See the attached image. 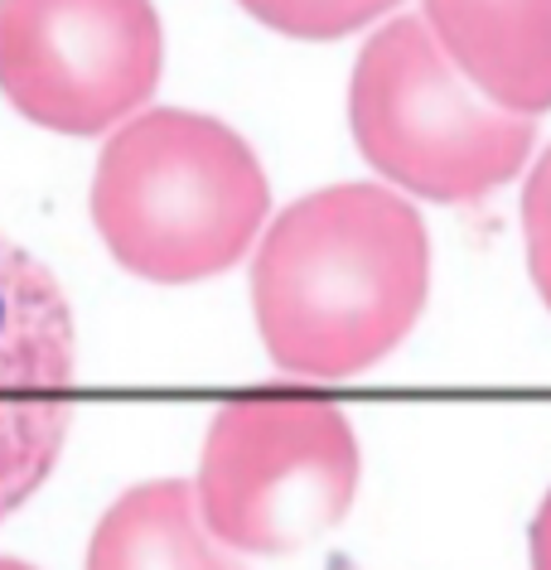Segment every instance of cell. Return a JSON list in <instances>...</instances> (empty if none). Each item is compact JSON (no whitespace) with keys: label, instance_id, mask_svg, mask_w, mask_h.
<instances>
[{"label":"cell","instance_id":"8","mask_svg":"<svg viewBox=\"0 0 551 570\" xmlns=\"http://www.w3.org/2000/svg\"><path fill=\"white\" fill-rule=\"evenodd\" d=\"M88 570H243L223 556L199 518L194 483L155 479L121 493L97 522Z\"/></svg>","mask_w":551,"mask_h":570},{"label":"cell","instance_id":"2","mask_svg":"<svg viewBox=\"0 0 551 570\" xmlns=\"http://www.w3.org/2000/svg\"><path fill=\"white\" fill-rule=\"evenodd\" d=\"M266 175L237 131L199 111H146L111 136L92 179L107 252L146 281L184 285L243 262L266 223Z\"/></svg>","mask_w":551,"mask_h":570},{"label":"cell","instance_id":"7","mask_svg":"<svg viewBox=\"0 0 551 570\" xmlns=\"http://www.w3.org/2000/svg\"><path fill=\"white\" fill-rule=\"evenodd\" d=\"M426 30L493 107H551V0H426Z\"/></svg>","mask_w":551,"mask_h":570},{"label":"cell","instance_id":"10","mask_svg":"<svg viewBox=\"0 0 551 570\" xmlns=\"http://www.w3.org/2000/svg\"><path fill=\"white\" fill-rule=\"evenodd\" d=\"M522 227H528L532 281H537V291H542V301L551 309V150L542 155V165L532 169L528 189H522Z\"/></svg>","mask_w":551,"mask_h":570},{"label":"cell","instance_id":"3","mask_svg":"<svg viewBox=\"0 0 551 570\" xmlns=\"http://www.w3.org/2000/svg\"><path fill=\"white\" fill-rule=\"evenodd\" d=\"M358 150L392 184L441 204H470L522 169L532 117L493 107L431 39L426 20L383 24L358 53L348 88Z\"/></svg>","mask_w":551,"mask_h":570},{"label":"cell","instance_id":"9","mask_svg":"<svg viewBox=\"0 0 551 570\" xmlns=\"http://www.w3.org/2000/svg\"><path fill=\"white\" fill-rule=\"evenodd\" d=\"M247 16L272 24L276 35L291 39H338L353 35L377 16H387L397 0H237Z\"/></svg>","mask_w":551,"mask_h":570},{"label":"cell","instance_id":"12","mask_svg":"<svg viewBox=\"0 0 551 570\" xmlns=\"http://www.w3.org/2000/svg\"><path fill=\"white\" fill-rule=\"evenodd\" d=\"M0 570H35V566H24V561H10V556H0Z\"/></svg>","mask_w":551,"mask_h":570},{"label":"cell","instance_id":"4","mask_svg":"<svg viewBox=\"0 0 551 570\" xmlns=\"http://www.w3.org/2000/svg\"><path fill=\"white\" fill-rule=\"evenodd\" d=\"M358 440L315 392H247L214 416L199 460V518L233 551H295L344 518Z\"/></svg>","mask_w":551,"mask_h":570},{"label":"cell","instance_id":"5","mask_svg":"<svg viewBox=\"0 0 551 570\" xmlns=\"http://www.w3.org/2000/svg\"><path fill=\"white\" fill-rule=\"evenodd\" d=\"M150 0H0V92L24 121L97 136L160 82Z\"/></svg>","mask_w":551,"mask_h":570},{"label":"cell","instance_id":"11","mask_svg":"<svg viewBox=\"0 0 551 570\" xmlns=\"http://www.w3.org/2000/svg\"><path fill=\"white\" fill-rule=\"evenodd\" d=\"M532 570H551V493L532 518Z\"/></svg>","mask_w":551,"mask_h":570},{"label":"cell","instance_id":"1","mask_svg":"<svg viewBox=\"0 0 551 570\" xmlns=\"http://www.w3.org/2000/svg\"><path fill=\"white\" fill-rule=\"evenodd\" d=\"M431 285V242L392 189L334 184L291 204L252 266L257 330L276 367L348 377L412 334Z\"/></svg>","mask_w":551,"mask_h":570},{"label":"cell","instance_id":"6","mask_svg":"<svg viewBox=\"0 0 551 570\" xmlns=\"http://www.w3.org/2000/svg\"><path fill=\"white\" fill-rule=\"evenodd\" d=\"M73 309L49 266L0 237V522L53 474L73 425Z\"/></svg>","mask_w":551,"mask_h":570}]
</instances>
